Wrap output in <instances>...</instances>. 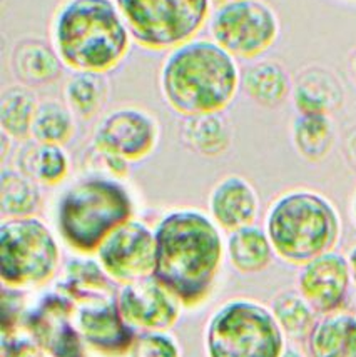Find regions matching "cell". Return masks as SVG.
<instances>
[{"instance_id":"9","label":"cell","mask_w":356,"mask_h":357,"mask_svg":"<svg viewBox=\"0 0 356 357\" xmlns=\"http://www.w3.org/2000/svg\"><path fill=\"white\" fill-rule=\"evenodd\" d=\"M209 27L216 44L243 61L261 57L279 37L278 14L265 0H236L216 7Z\"/></svg>"},{"instance_id":"40","label":"cell","mask_w":356,"mask_h":357,"mask_svg":"<svg viewBox=\"0 0 356 357\" xmlns=\"http://www.w3.org/2000/svg\"><path fill=\"white\" fill-rule=\"evenodd\" d=\"M231 2H236V0H211V3L216 7L219 6H226V3H231Z\"/></svg>"},{"instance_id":"35","label":"cell","mask_w":356,"mask_h":357,"mask_svg":"<svg viewBox=\"0 0 356 357\" xmlns=\"http://www.w3.org/2000/svg\"><path fill=\"white\" fill-rule=\"evenodd\" d=\"M343 155L351 171L356 172V126L351 127L343 139Z\"/></svg>"},{"instance_id":"13","label":"cell","mask_w":356,"mask_h":357,"mask_svg":"<svg viewBox=\"0 0 356 357\" xmlns=\"http://www.w3.org/2000/svg\"><path fill=\"white\" fill-rule=\"evenodd\" d=\"M74 322L89 349L105 357L129 354L138 335L122 317L117 294L79 303L75 305Z\"/></svg>"},{"instance_id":"8","label":"cell","mask_w":356,"mask_h":357,"mask_svg":"<svg viewBox=\"0 0 356 357\" xmlns=\"http://www.w3.org/2000/svg\"><path fill=\"white\" fill-rule=\"evenodd\" d=\"M138 45L154 52L196 39L211 15V0H116Z\"/></svg>"},{"instance_id":"27","label":"cell","mask_w":356,"mask_h":357,"mask_svg":"<svg viewBox=\"0 0 356 357\" xmlns=\"http://www.w3.org/2000/svg\"><path fill=\"white\" fill-rule=\"evenodd\" d=\"M40 206L39 184L19 169H3L0 174V212L3 219L31 218Z\"/></svg>"},{"instance_id":"31","label":"cell","mask_w":356,"mask_h":357,"mask_svg":"<svg viewBox=\"0 0 356 357\" xmlns=\"http://www.w3.org/2000/svg\"><path fill=\"white\" fill-rule=\"evenodd\" d=\"M127 357H182V347L169 331L138 333Z\"/></svg>"},{"instance_id":"25","label":"cell","mask_w":356,"mask_h":357,"mask_svg":"<svg viewBox=\"0 0 356 357\" xmlns=\"http://www.w3.org/2000/svg\"><path fill=\"white\" fill-rule=\"evenodd\" d=\"M296 152L308 162H321L333 151L336 130L332 116L298 114L291 127Z\"/></svg>"},{"instance_id":"21","label":"cell","mask_w":356,"mask_h":357,"mask_svg":"<svg viewBox=\"0 0 356 357\" xmlns=\"http://www.w3.org/2000/svg\"><path fill=\"white\" fill-rule=\"evenodd\" d=\"M182 146L202 157H219L231 147L232 130L223 112L198 114L182 119L179 126Z\"/></svg>"},{"instance_id":"14","label":"cell","mask_w":356,"mask_h":357,"mask_svg":"<svg viewBox=\"0 0 356 357\" xmlns=\"http://www.w3.org/2000/svg\"><path fill=\"white\" fill-rule=\"evenodd\" d=\"M122 317L135 333L171 331L181 317L179 299L154 275L124 284L117 291Z\"/></svg>"},{"instance_id":"33","label":"cell","mask_w":356,"mask_h":357,"mask_svg":"<svg viewBox=\"0 0 356 357\" xmlns=\"http://www.w3.org/2000/svg\"><path fill=\"white\" fill-rule=\"evenodd\" d=\"M86 164L91 169V172L96 174V176H105L122 181L129 174L131 162H127L126 159H122V157L116 154L101 151V149L92 146L91 151L87 152Z\"/></svg>"},{"instance_id":"29","label":"cell","mask_w":356,"mask_h":357,"mask_svg":"<svg viewBox=\"0 0 356 357\" xmlns=\"http://www.w3.org/2000/svg\"><path fill=\"white\" fill-rule=\"evenodd\" d=\"M269 307L286 339H291V341L306 339L320 317L298 289L281 291L273 297Z\"/></svg>"},{"instance_id":"20","label":"cell","mask_w":356,"mask_h":357,"mask_svg":"<svg viewBox=\"0 0 356 357\" xmlns=\"http://www.w3.org/2000/svg\"><path fill=\"white\" fill-rule=\"evenodd\" d=\"M241 89L254 104L274 109L293 91V79L281 62L262 59L241 72Z\"/></svg>"},{"instance_id":"36","label":"cell","mask_w":356,"mask_h":357,"mask_svg":"<svg viewBox=\"0 0 356 357\" xmlns=\"http://www.w3.org/2000/svg\"><path fill=\"white\" fill-rule=\"evenodd\" d=\"M348 266H350V272H351V280H353V284L356 286V244L353 248L350 249L348 252Z\"/></svg>"},{"instance_id":"24","label":"cell","mask_w":356,"mask_h":357,"mask_svg":"<svg viewBox=\"0 0 356 357\" xmlns=\"http://www.w3.org/2000/svg\"><path fill=\"white\" fill-rule=\"evenodd\" d=\"M112 284L97 259L94 261L89 257H77L67 262L56 291L62 292L75 301V304H79L94 297L117 294Z\"/></svg>"},{"instance_id":"6","label":"cell","mask_w":356,"mask_h":357,"mask_svg":"<svg viewBox=\"0 0 356 357\" xmlns=\"http://www.w3.org/2000/svg\"><path fill=\"white\" fill-rule=\"evenodd\" d=\"M286 347L271 307L249 297L223 303L205 327L206 357H281Z\"/></svg>"},{"instance_id":"39","label":"cell","mask_w":356,"mask_h":357,"mask_svg":"<svg viewBox=\"0 0 356 357\" xmlns=\"http://www.w3.org/2000/svg\"><path fill=\"white\" fill-rule=\"evenodd\" d=\"M351 218H353V222L356 225V190L353 194V199H351Z\"/></svg>"},{"instance_id":"10","label":"cell","mask_w":356,"mask_h":357,"mask_svg":"<svg viewBox=\"0 0 356 357\" xmlns=\"http://www.w3.org/2000/svg\"><path fill=\"white\" fill-rule=\"evenodd\" d=\"M75 305L62 292H49L25 312L22 329L49 357H89L87 344L74 322Z\"/></svg>"},{"instance_id":"32","label":"cell","mask_w":356,"mask_h":357,"mask_svg":"<svg viewBox=\"0 0 356 357\" xmlns=\"http://www.w3.org/2000/svg\"><path fill=\"white\" fill-rule=\"evenodd\" d=\"M25 312V294L22 289L2 286V335H12L22 327Z\"/></svg>"},{"instance_id":"26","label":"cell","mask_w":356,"mask_h":357,"mask_svg":"<svg viewBox=\"0 0 356 357\" xmlns=\"http://www.w3.org/2000/svg\"><path fill=\"white\" fill-rule=\"evenodd\" d=\"M39 104L40 102L37 100L36 92L31 87L24 84L7 87L0 96L2 132L7 134L12 140H20V142L31 140L32 124Z\"/></svg>"},{"instance_id":"1","label":"cell","mask_w":356,"mask_h":357,"mask_svg":"<svg viewBox=\"0 0 356 357\" xmlns=\"http://www.w3.org/2000/svg\"><path fill=\"white\" fill-rule=\"evenodd\" d=\"M154 278L182 307L198 309L209 301L226 257V241L209 214L193 207L169 211L154 229Z\"/></svg>"},{"instance_id":"30","label":"cell","mask_w":356,"mask_h":357,"mask_svg":"<svg viewBox=\"0 0 356 357\" xmlns=\"http://www.w3.org/2000/svg\"><path fill=\"white\" fill-rule=\"evenodd\" d=\"M75 134V116L67 104L44 100L37 107L32 124V140L40 144L66 146Z\"/></svg>"},{"instance_id":"16","label":"cell","mask_w":356,"mask_h":357,"mask_svg":"<svg viewBox=\"0 0 356 357\" xmlns=\"http://www.w3.org/2000/svg\"><path fill=\"white\" fill-rule=\"evenodd\" d=\"M207 207L216 225L224 232H232L256 222L260 195L248 178L226 176L213 187Z\"/></svg>"},{"instance_id":"23","label":"cell","mask_w":356,"mask_h":357,"mask_svg":"<svg viewBox=\"0 0 356 357\" xmlns=\"http://www.w3.org/2000/svg\"><path fill=\"white\" fill-rule=\"evenodd\" d=\"M17 169L36 184L56 187L69 176L71 160L64 146L32 140L17 155Z\"/></svg>"},{"instance_id":"22","label":"cell","mask_w":356,"mask_h":357,"mask_svg":"<svg viewBox=\"0 0 356 357\" xmlns=\"http://www.w3.org/2000/svg\"><path fill=\"white\" fill-rule=\"evenodd\" d=\"M226 256L241 274H258L268 269L276 254L265 229L251 224L228 232Z\"/></svg>"},{"instance_id":"38","label":"cell","mask_w":356,"mask_h":357,"mask_svg":"<svg viewBox=\"0 0 356 357\" xmlns=\"http://www.w3.org/2000/svg\"><path fill=\"white\" fill-rule=\"evenodd\" d=\"M281 357H304L303 352H301L298 347H293V346H288L286 351L283 352Z\"/></svg>"},{"instance_id":"3","label":"cell","mask_w":356,"mask_h":357,"mask_svg":"<svg viewBox=\"0 0 356 357\" xmlns=\"http://www.w3.org/2000/svg\"><path fill=\"white\" fill-rule=\"evenodd\" d=\"M133 42L116 0H66L54 15L52 45L74 72H112Z\"/></svg>"},{"instance_id":"7","label":"cell","mask_w":356,"mask_h":357,"mask_svg":"<svg viewBox=\"0 0 356 357\" xmlns=\"http://www.w3.org/2000/svg\"><path fill=\"white\" fill-rule=\"evenodd\" d=\"M61 266V248L52 229L36 215L0 224L2 286L31 289L47 284Z\"/></svg>"},{"instance_id":"19","label":"cell","mask_w":356,"mask_h":357,"mask_svg":"<svg viewBox=\"0 0 356 357\" xmlns=\"http://www.w3.org/2000/svg\"><path fill=\"white\" fill-rule=\"evenodd\" d=\"M308 357H356V316L336 311L318 317L306 337Z\"/></svg>"},{"instance_id":"28","label":"cell","mask_w":356,"mask_h":357,"mask_svg":"<svg viewBox=\"0 0 356 357\" xmlns=\"http://www.w3.org/2000/svg\"><path fill=\"white\" fill-rule=\"evenodd\" d=\"M64 97L75 117L91 121L103 110L109 99V84L103 74L74 72L64 87Z\"/></svg>"},{"instance_id":"37","label":"cell","mask_w":356,"mask_h":357,"mask_svg":"<svg viewBox=\"0 0 356 357\" xmlns=\"http://www.w3.org/2000/svg\"><path fill=\"white\" fill-rule=\"evenodd\" d=\"M348 66H350V75H351V80H353L355 86H356V49L353 50V52L350 54V62H348Z\"/></svg>"},{"instance_id":"11","label":"cell","mask_w":356,"mask_h":357,"mask_svg":"<svg viewBox=\"0 0 356 357\" xmlns=\"http://www.w3.org/2000/svg\"><path fill=\"white\" fill-rule=\"evenodd\" d=\"M112 282L124 284L151 278L156 267V236L142 220L131 219L117 227L96 252Z\"/></svg>"},{"instance_id":"18","label":"cell","mask_w":356,"mask_h":357,"mask_svg":"<svg viewBox=\"0 0 356 357\" xmlns=\"http://www.w3.org/2000/svg\"><path fill=\"white\" fill-rule=\"evenodd\" d=\"M64 62L56 47L49 42L27 37L14 45L10 54V70L20 84L27 87L47 86L62 75Z\"/></svg>"},{"instance_id":"2","label":"cell","mask_w":356,"mask_h":357,"mask_svg":"<svg viewBox=\"0 0 356 357\" xmlns=\"http://www.w3.org/2000/svg\"><path fill=\"white\" fill-rule=\"evenodd\" d=\"M166 104L182 117L224 112L241 89L236 59L209 39L169 50L159 74Z\"/></svg>"},{"instance_id":"5","label":"cell","mask_w":356,"mask_h":357,"mask_svg":"<svg viewBox=\"0 0 356 357\" xmlns=\"http://www.w3.org/2000/svg\"><path fill=\"white\" fill-rule=\"evenodd\" d=\"M276 257L304 266L334 250L341 237V218L326 195L311 189H291L271 202L265 218Z\"/></svg>"},{"instance_id":"34","label":"cell","mask_w":356,"mask_h":357,"mask_svg":"<svg viewBox=\"0 0 356 357\" xmlns=\"http://www.w3.org/2000/svg\"><path fill=\"white\" fill-rule=\"evenodd\" d=\"M2 357H49L29 335H2Z\"/></svg>"},{"instance_id":"17","label":"cell","mask_w":356,"mask_h":357,"mask_svg":"<svg viewBox=\"0 0 356 357\" xmlns=\"http://www.w3.org/2000/svg\"><path fill=\"white\" fill-rule=\"evenodd\" d=\"M291 97L298 114L332 116L345 104V87L333 70L323 66H308L293 80Z\"/></svg>"},{"instance_id":"4","label":"cell","mask_w":356,"mask_h":357,"mask_svg":"<svg viewBox=\"0 0 356 357\" xmlns=\"http://www.w3.org/2000/svg\"><path fill=\"white\" fill-rule=\"evenodd\" d=\"M134 209L133 195L119 178L91 174L59 197L57 234L74 252L91 256L117 227L134 219Z\"/></svg>"},{"instance_id":"12","label":"cell","mask_w":356,"mask_h":357,"mask_svg":"<svg viewBox=\"0 0 356 357\" xmlns=\"http://www.w3.org/2000/svg\"><path fill=\"white\" fill-rule=\"evenodd\" d=\"M161 139L158 119L139 107L114 109L97 126L94 146L127 162H141L156 151Z\"/></svg>"},{"instance_id":"15","label":"cell","mask_w":356,"mask_h":357,"mask_svg":"<svg viewBox=\"0 0 356 357\" xmlns=\"http://www.w3.org/2000/svg\"><path fill=\"white\" fill-rule=\"evenodd\" d=\"M351 284L348 259L336 250L311 259L298 274V291L318 316L343 311Z\"/></svg>"}]
</instances>
